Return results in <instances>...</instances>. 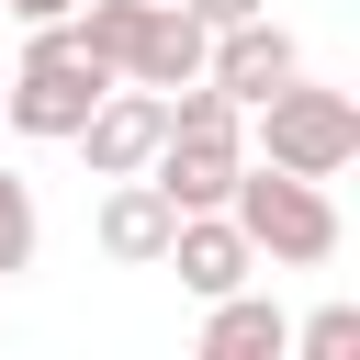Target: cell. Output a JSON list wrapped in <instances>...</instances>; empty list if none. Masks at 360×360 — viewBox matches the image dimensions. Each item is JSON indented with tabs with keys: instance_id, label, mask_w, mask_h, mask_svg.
Masks as SVG:
<instances>
[{
	"instance_id": "5b68a950",
	"label": "cell",
	"mask_w": 360,
	"mask_h": 360,
	"mask_svg": "<svg viewBox=\"0 0 360 360\" xmlns=\"http://www.w3.org/2000/svg\"><path fill=\"white\" fill-rule=\"evenodd\" d=\"M158 135H169V90H135V79H112L68 146L90 158V180H124V169H146V158H158Z\"/></svg>"
},
{
	"instance_id": "52a82bcc",
	"label": "cell",
	"mask_w": 360,
	"mask_h": 360,
	"mask_svg": "<svg viewBox=\"0 0 360 360\" xmlns=\"http://www.w3.org/2000/svg\"><path fill=\"white\" fill-rule=\"evenodd\" d=\"M158 270H180V292H202V304H214V292H236V281L259 270V248H248V236H236V214L214 202V214H180V225H169Z\"/></svg>"
},
{
	"instance_id": "7a4b0ae2",
	"label": "cell",
	"mask_w": 360,
	"mask_h": 360,
	"mask_svg": "<svg viewBox=\"0 0 360 360\" xmlns=\"http://www.w3.org/2000/svg\"><path fill=\"white\" fill-rule=\"evenodd\" d=\"M225 214H236V236H248L270 270H315V259H338V202H326V180H304V169L248 158L236 191H225Z\"/></svg>"
},
{
	"instance_id": "8992f818",
	"label": "cell",
	"mask_w": 360,
	"mask_h": 360,
	"mask_svg": "<svg viewBox=\"0 0 360 360\" xmlns=\"http://www.w3.org/2000/svg\"><path fill=\"white\" fill-rule=\"evenodd\" d=\"M292 68H304V45H292V34L270 22V11H248V22H225V34L202 45V79H214V90L236 101V112H248V101H270V90H281Z\"/></svg>"
},
{
	"instance_id": "30bf717a",
	"label": "cell",
	"mask_w": 360,
	"mask_h": 360,
	"mask_svg": "<svg viewBox=\"0 0 360 360\" xmlns=\"http://www.w3.org/2000/svg\"><path fill=\"white\" fill-rule=\"evenodd\" d=\"M202 45H214V34H202L180 0H146V34H135V68H124V79H135V90H180V79H202Z\"/></svg>"
},
{
	"instance_id": "8fae6325",
	"label": "cell",
	"mask_w": 360,
	"mask_h": 360,
	"mask_svg": "<svg viewBox=\"0 0 360 360\" xmlns=\"http://www.w3.org/2000/svg\"><path fill=\"white\" fill-rule=\"evenodd\" d=\"M34 236H45L34 180H22V169H0V281H11V270H34Z\"/></svg>"
},
{
	"instance_id": "277c9868",
	"label": "cell",
	"mask_w": 360,
	"mask_h": 360,
	"mask_svg": "<svg viewBox=\"0 0 360 360\" xmlns=\"http://www.w3.org/2000/svg\"><path fill=\"white\" fill-rule=\"evenodd\" d=\"M236 169H248V112H236V124H169L158 158H146V180H158L180 214H214V202L236 191Z\"/></svg>"
},
{
	"instance_id": "9c48e42d",
	"label": "cell",
	"mask_w": 360,
	"mask_h": 360,
	"mask_svg": "<svg viewBox=\"0 0 360 360\" xmlns=\"http://www.w3.org/2000/svg\"><path fill=\"white\" fill-rule=\"evenodd\" d=\"M292 349V315L270 304V292H214V315H202V360H281Z\"/></svg>"
},
{
	"instance_id": "ba28073f",
	"label": "cell",
	"mask_w": 360,
	"mask_h": 360,
	"mask_svg": "<svg viewBox=\"0 0 360 360\" xmlns=\"http://www.w3.org/2000/svg\"><path fill=\"white\" fill-rule=\"evenodd\" d=\"M169 225H180V202H169L146 169H124V180L101 191V259H124V270H158Z\"/></svg>"
},
{
	"instance_id": "6da1fadb",
	"label": "cell",
	"mask_w": 360,
	"mask_h": 360,
	"mask_svg": "<svg viewBox=\"0 0 360 360\" xmlns=\"http://www.w3.org/2000/svg\"><path fill=\"white\" fill-rule=\"evenodd\" d=\"M112 90V68L68 34V22H34V45H22V68L0 79V124L11 135H45V146H68L79 124H90V101Z\"/></svg>"
},
{
	"instance_id": "5bb4252c",
	"label": "cell",
	"mask_w": 360,
	"mask_h": 360,
	"mask_svg": "<svg viewBox=\"0 0 360 360\" xmlns=\"http://www.w3.org/2000/svg\"><path fill=\"white\" fill-rule=\"evenodd\" d=\"M0 11H11V22H68L79 0H0Z\"/></svg>"
},
{
	"instance_id": "7c38bea8",
	"label": "cell",
	"mask_w": 360,
	"mask_h": 360,
	"mask_svg": "<svg viewBox=\"0 0 360 360\" xmlns=\"http://www.w3.org/2000/svg\"><path fill=\"white\" fill-rule=\"evenodd\" d=\"M292 349H304V360H349V349H360V304H315V315L292 326Z\"/></svg>"
},
{
	"instance_id": "4fadbf2b",
	"label": "cell",
	"mask_w": 360,
	"mask_h": 360,
	"mask_svg": "<svg viewBox=\"0 0 360 360\" xmlns=\"http://www.w3.org/2000/svg\"><path fill=\"white\" fill-rule=\"evenodd\" d=\"M180 11H191L202 34H225V22H248V11H270V0H180Z\"/></svg>"
},
{
	"instance_id": "3957f363",
	"label": "cell",
	"mask_w": 360,
	"mask_h": 360,
	"mask_svg": "<svg viewBox=\"0 0 360 360\" xmlns=\"http://www.w3.org/2000/svg\"><path fill=\"white\" fill-rule=\"evenodd\" d=\"M248 112H259V146H270V169L338 180V169L360 158V101H349V90H315L304 68H292L270 101H248Z\"/></svg>"
}]
</instances>
